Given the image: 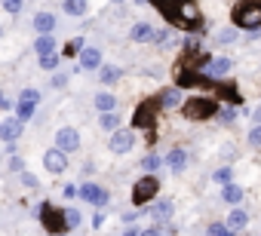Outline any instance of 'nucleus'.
<instances>
[{
  "label": "nucleus",
  "instance_id": "1",
  "mask_svg": "<svg viewBox=\"0 0 261 236\" xmlns=\"http://www.w3.org/2000/svg\"><path fill=\"white\" fill-rule=\"evenodd\" d=\"M136 148V132H129V129H117L111 135V151L114 154H129Z\"/></svg>",
  "mask_w": 261,
  "mask_h": 236
},
{
  "label": "nucleus",
  "instance_id": "2",
  "mask_svg": "<svg viewBox=\"0 0 261 236\" xmlns=\"http://www.w3.org/2000/svg\"><path fill=\"white\" fill-rule=\"evenodd\" d=\"M80 196H83L86 202H92L95 209L108 205V199H111V193H108L105 187H98V184H83V187H80Z\"/></svg>",
  "mask_w": 261,
  "mask_h": 236
},
{
  "label": "nucleus",
  "instance_id": "3",
  "mask_svg": "<svg viewBox=\"0 0 261 236\" xmlns=\"http://www.w3.org/2000/svg\"><path fill=\"white\" fill-rule=\"evenodd\" d=\"M43 166H46L53 175H62V172L68 169V157H65V151H59V148L46 151V154H43Z\"/></svg>",
  "mask_w": 261,
  "mask_h": 236
},
{
  "label": "nucleus",
  "instance_id": "4",
  "mask_svg": "<svg viewBox=\"0 0 261 236\" xmlns=\"http://www.w3.org/2000/svg\"><path fill=\"white\" fill-rule=\"evenodd\" d=\"M56 144H59V151H65V154H71V151H77L80 148V132L77 129H59V135H56Z\"/></svg>",
  "mask_w": 261,
  "mask_h": 236
},
{
  "label": "nucleus",
  "instance_id": "5",
  "mask_svg": "<svg viewBox=\"0 0 261 236\" xmlns=\"http://www.w3.org/2000/svg\"><path fill=\"white\" fill-rule=\"evenodd\" d=\"M157 187H160V184H157V178H145V181H139V184H136V193H133V196H136V202H139V205L151 202V199H154V193H157Z\"/></svg>",
  "mask_w": 261,
  "mask_h": 236
},
{
  "label": "nucleus",
  "instance_id": "6",
  "mask_svg": "<svg viewBox=\"0 0 261 236\" xmlns=\"http://www.w3.org/2000/svg\"><path fill=\"white\" fill-rule=\"evenodd\" d=\"M22 120H19V116H7V120L4 123H0V138H4V141H16L19 138V132H22Z\"/></svg>",
  "mask_w": 261,
  "mask_h": 236
},
{
  "label": "nucleus",
  "instance_id": "7",
  "mask_svg": "<svg viewBox=\"0 0 261 236\" xmlns=\"http://www.w3.org/2000/svg\"><path fill=\"white\" fill-rule=\"evenodd\" d=\"M129 37H133L136 43H148V40H151V37H157V34H154V28H151L148 22H139V25H133Z\"/></svg>",
  "mask_w": 261,
  "mask_h": 236
},
{
  "label": "nucleus",
  "instance_id": "8",
  "mask_svg": "<svg viewBox=\"0 0 261 236\" xmlns=\"http://www.w3.org/2000/svg\"><path fill=\"white\" fill-rule=\"evenodd\" d=\"M80 65H83L86 71H92V68H98V65H101V52H98L95 46H86V49L80 52Z\"/></svg>",
  "mask_w": 261,
  "mask_h": 236
},
{
  "label": "nucleus",
  "instance_id": "9",
  "mask_svg": "<svg viewBox=\"0 0 261 236\" xmlns=\"http://www.w3.org/2000/svg\"><path fill=\"white\" fill-rule=\"evenodd\" d=\"M34 28H37L40 34H53V28H56V16H53V13H37V16H34Z\"/></svg>",
  "mask_w": 261,
  "mask_h": 236
},
{
  "label": "nucleus",
  "instance_id": "10",
  "mask_svg": "<svg viewBox=\"0 0 261 236\" xmlns=\"http://www.w3.org/2000/svg\"><path fill=\"white\" fill-rule=\"evenodd\" d=\"M185 163H188V154H185L181 148L169 151V157H166V166H169L172 172H181V169H185Z\"/></svg>",
  "mask_w": 261,
  "mask_h": 236
},
{
  "label": "nucleus",
  "instance_id": "11",
  "mask_svg": "<svg viewBox=\"0 0 261 236\" xmlns=\"http://www.w3.org/2000/svg\"><path fill=\"white\" fill-rule=\"evenodd\" d=\"M230 68H233V62H230V58H215V62H209V65H206V71H209L212 77H224Z\"/></svg>",
  "mask_w": 261,
  "mask_h": 236
},
{
  "label": "nucleus",
  "instance_id": "12",
  "mask_svg": "<svg viewBox=\"0 0 261 236\" xmlns=\"http://www.w3.org/2000/svg\"><path fill=\"white\" fill-rule=\"evenodd\" d=\"M34 49H37V55H53V49H56L53 34H40V37H37V43H34Z\"/></svg>",
  "mask_w": 261,
  "mask_h": 236
},
{
  "label": "nucleus",
  "instance_id": "13",
  "mask_svg": "<svg viewBox=\"0 0 261 236\" xmlns=\"http://www.w3.org/2000/svg\"><path fill=\"white\" fill-rule=\"evenodd\" d=\"M246 224H249V215H246L243 209H233V212L227 215V227H230V230H243Z\"/></svg>",
  "mask_w": 261,
  "mask_h": 236
},
{
  "label": "nucleus",
  "instance_id": "14",
  "mask_svg": "<svg viewBox=\"0 0 261 236\" xmlns=\"http://www.w3.org/2000/svg\"><path fill=\"white\" fill-rule=\"evenodd\" d=\"M95 107H98V110H105V113H111V110L117 107V95H111V92L95 95Z\"/></svg>",
  "mask_w": 261,
  "mask_h": 236
},
{
  "label": "nucleus",
  "instance_id": "15",
  "mask_svg": "<svg viewBox=\"0 0 261 236\" xmlns=\"http://www.w3.org/2000/svg\"><path fill=\"white\" fill-rule=\"evenodd\" d=\"M221 196H224V202H230V205H237V202L243 199V187H237V184H224V190H221Z\"/></svg>",
  "mask_w": 261,
  "mask_h": 236
},
{
  "label": "nucleus",
  "instance_id": "16",
  "mask_svg": "<svg viewBox=\"0 0 261 236\" xmlns=\"http://www.w3.org/2000/svg\"><path fill=\"white\" fill-rule=\"evenodd\" d=\"M148 212H151L154 218H166V215H172V202H169V199H160V202H154Z\"/></svg>",
  "mask_w": 261,
  "mask_h": 236
},
{
  "label": "nucleus",
  "instance_id": "17",
  "mask_svg": "<svg viewBox=\"0 0 261 236\" xmlns=\"http://www.w3.org/2000/svg\"><path fill=\"white\" fill-rule=\"evenodd\" d=\"M65 13L68 16H83L86 13V0H65Z\"/></svg>",
  "mask_w": 261,
  "mask_h": 236
},
{
  "label": "nucleus",
  "instance_id": "18",
  "mask_svg": "<svg viewBox=\"0 0 261 236\" xmlns=\"http://www.w3.org/2000/svg\"><path fill=\"white\" fill-rule=\"evenodd\" d=\"M181 104V89H166L163 92V107H178Z\"/></svg>",
  "mask_w": 261,
  "mask_h": 236
},
{
  "label": "nucleus",
  "instance_id": "19",
  "mask_svg": "<svg viewBox=\"0 0 261 236\" xmlns=\"http://www.w3.org/2000/svg\"><path fill=\"white\" fill-rule=\"evenodd\" d=\"M98 77H101V83H117V80H120V68H114V65H105Z\"/></svg>",
  "mask_w": 261,
  "mask_h": 236
},
{
  "label": "nucleus",
  "instance_id": "20",
  "mask_svg": "<svg viewBox=\"0 0 261 236\" xmlns=\"http://www.w3.org/2000/svg\"><path fill=\"white\" fill-rule=\"evenodd\" d=\"M101 129H111V132H117V129H120V116H117L114 110L101 116Z\"/></svg>",
  "mask_w": 261,
  "mask_h": 236
},
{
  "label": "nucleus",
  "instance_id": "21",
  "mask_svg": "<svg viewBox=\"0 0 261 236\" xmlns=\"http://www.w3.org/2000/svg\"><path fill=\"white\" fill-rule=\"evenodd\" d=\"M240 34H237V28H221L218 34H215V43H233Z\"/></svg>",
  "mask_w": 261,
  "mask_h": 236
},
{
  "label": "nucleus",
  "instance_id": "22",
  "mask_svg": "<svg viewBox=\"0 0 261 236\" xmlns=\"http://www.w3.org/2000/svg\"><path fill=\"white\" fill-rule=\"evenodd\" d=\"M16 116H19L22 123H25V120H31V116H34V104H31V101H19V110H16Z\"/></svg>",
  "mask_w": 261,
  "mask_h": 236
},
{
  "label": "nucleus",
  "instance_id": "23",
  "mask_svg": "<svg viewBox=\"0 0 261 236\" xmlns=\"http://www.w3.org/2000/svg\"><path fill=\"white\" fill-rule=\"evenodd\" d=\"M40 68L43 71H56L59 68V55L53 52V55H40Z\"/></svg>",
  "mask_w": 261,
  "mask_h": 236
},
{
  "label": "nucleus",
  "instance_id": "24",
  "mask_svg": "<svg viewBox=\"0 0 261 236\" xmlns=\"http://www.w3.org/2000/svg\"><path fill=\"white\" fill-rule=\"evenodd\" d=\"M157 166H160V157H157V154H148V157L142 160V169H148V172H154Z\"/></svg>",
  "mask_w": 261,
  "mask_h": 236
},
{
  "label": "nucleus",
  "instance_id": "25",
  "mask_svg": "<svg viewBox=\"0 0 261 236\" xmlns=\"http://www.w3.org/2000/svg\"><path fill=\"white\" fill-rule=\"evenodd\" d=\"M80 218H83V215H80L77 209H71V212H65V224H68V227H77V224H80Z\"/></svg>",
  "mask_w": 261,
  "mask_h": 236
},
{
  "label": "nucleus",
  "instance_id": "26",
  "mask_svg": "<svg viewBox=\"0 0 261 236\" xmlns=\"http://www.w3.org/2000/svg\"><path fill=\"white\" fill-rule=\"evenodd\" d=\"M209 236H233V230L230 227H221V224H212L209 227Z\"/></svg>",
  "mask_w": 261,
  "mask_h": 236
},
{
  "label": "nucleus",
  "instance_id": "27",
  "mask_svg": "<svg viewBox=\"0 0 261 236\" xmlns=\"http://www.w3.org/2000/svg\"><path fill=\"white\" fill-rule=\"evenodd\" d=\"M22 101H31V104H37V101H40V92H37V89H25V92H22Z\"/></svg>",
  "mask_w": 261,
  "mask_h": 236
},
{
  "label": "nucleus",
  "instance_id": "28",
  "mask_svg": "<svg viewBox=\"0 0 261 236\" xmlns=\"http://www.w3.org/2000/svg\"><path fill=\"white\" fill-rule=\"evenodd\" d=\"M249 144H252V148H261V126H255V129L249 132Z\"/></svg>",
  "mask_w": 261,
  "mask_h": 236
},
{
  "label": "nucleus",
  "instance_id": "29",
  "mask_svg": "<svg viewBox=\"0 0 261 236\" xmlns=\"http://www.w3.org/2000/svg\"><path fill=\"white\" fill-rule=\"evenodd\" d=\"M215 181L218 184H230V169H218L215 172Z\"/></svg>",
  "mask_w": 261,
  "mask_h": 236
},
{
  "label": "nucleus",
  "instance_id": "30",
  "mask_svg": "<svg viewBox=\"0 0 261 236\" xmlns=\"http://www.w3.org/2000/svg\"><path fill=\"white\" fill-rule=\"evenodd\" d=\"M4 10L7 13H19L22 10V0H4Z\"/></svg>",
  "mask_w": 261,
  "mask_h": 236
},
{
  "label": "nucleus",
  "instance_id": "31",
  "mask_svg": "<svg viewBox=\"0 0 261 236\" xmlns=\"http://www.w3.org/2000/svg\"><path fill=\"white\" fill-rule=\"evenodd\" d=\"M77 52H83V40H80V37L71 40V46H68V55H77Z\"/></svg>",
  "mask_w": 261,
  "mask_h": 236
},
{
  "label": "nucleus",
  "instance_id": "32",
  "mask_svg": "<svg viewBox=\"0 0 261 236\" xmlns=\"http://www.w3.org/2000/svg\"><path fill=\"white\" fill-rule=\"evenodd\" d=\"M233 116H237L233 107H221V120H224V123H233Z\"/></svg>",
  "mask_w": 261,
  "mask_h": 236
},
{
  "label": "nucleus",
  "instance_id": "33",
  "mask_svg": "<svg viewBox=\"0 0 261 236\" xmlns=\"http://www.w3.org/2000/svg\"><path fill=\"white\" fill-rule=\"evenodd\" d=\"M10 169H13V172H22V169H25V163H22L19 157H10Z\"/></svg>",
  "mask_w": 261,
  "mask_h": 236
},
{
  "label": "nucleus",
  "instance_id": "34",
  "mask_svg": "<svg viewBox=\"0 0 261 236\" xmlns=\"http://www.w3.org/2000/svg\"><path fill=\"white\" fill-rule=\"evenodd\" d=\"M62 196H68V199H74V196H80V187H74V184H68Z\"/></svg>",
  "mask_w": 261,
  "mask_h": 236
},
{
  "label": "nucleus",
  "instance_id": "35",
  "mask_svg": "<svg viewBox=\"0 0 261 236\" xmlns=\"http://www.w3.org/2000/svg\"><path fill=\"white\" fill-rule=\"evenodd\" d=\"M22 181H25V187H37V178H34V175H28V172L22 175Z\"/></svg>",
  "mask_w": 261,
  "mask_h": 236
},
{
  "label": "nucleus",
  "instance_id": "36",
  "mask_svg": "<svg viewBox=\"0 0 261 236\" xmlns=\"http://www.w3.org/2000/svg\"><path fill=\"white\" fill-rule=\"evenodd\" d=\"M92 227L98 230V227H105V215L101 212H95V218H92Z\"/></svg>",
  "mask_w": 261,
  "mask_h": 236
},
{
  "label": "nucleus",
  "instance_id": "37",
  "mask_svg": "<svg viewBox=\"0 0 261 236\" xmlns=\"http://www.w3.org/2000/svg\"><path fill=\"white\" fill-rule=\"evenodd\" d=\"M53 86H65V74H56L53 77Z\"/></svg>",
  "mask_w": 261,
  "mask_h": 236
},
{
  "label": "nucleus",
  "instance_id": "38",
  "mask_svg": "<svg viewBox=\"0 0 261 236\" xmlns=\"http://www.w3.org/2000/svg\"><path fill=\"white\" fill-rule=\"evenodd\" d=\"M142 236H163V233H160V230H145Z\"/></svg>",
  "mask_w": 261,
  "mask_h": 236
},
{
  "label": "nucleus",
  "instance_id": "39",
  "mask_svg": "<svg viewBox=\"0 0 261 236\" xmlns=\"http://www.w3.org/2000/svg\"><path fill=\"white\" fill-rule=\"evenodd\" d=\"M123 236H142V233H139V230H129V233H123Z\"/></svg>",
  "mask_w": 261,
  "mask_h": 236
}]
</instances>
